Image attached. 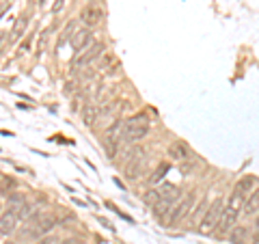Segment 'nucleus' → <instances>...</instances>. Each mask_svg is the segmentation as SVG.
Here are the masks:
<instances>
[{
	"instance_id": "nucleus-1",
	"label": "nucleus",
	"mask_w": 259,
	"mask_h": 244,
	"mask_svg": "<svg viewBox=\"0 0 259 244\" xmlns=\"http://www.w3.org/2000/svg\"><path fill=\"white\" fill-rule=\"evenodd\" d=\"M242 206H244V197L233 192L229 203L223 208V216H221V223H218V235H227L233 229V225H236L238 216L242 212Z\"/></svg>"
},
{
	"instance_id": "nucleus-2",
	"label": "nucleus",
	"mask_w": 259,
	"mask_h": 244,
	"mask_svg": "<svg viewBox=\"0 0 259 244\" xmlns=\"http://www.w3.org/2000/svg\"><path fill=\"white\" fill-rule=\"evenodd\" d=\"M149 134V119L147 115H136L130 121H125V132H123V141L125 143H139L145 136Z\"/></svg>"
},
{
	"instance_id": "nucleus-3",
	"label": "nucleus",
	"mask_w": 259,
	"mask_h": 244,
	"mask_svg": "<svg viewBox=\"0 0 259 244\" xmlns=\"http://www.w3.org/2000/svg\"><path fill=\"white\" fill-rule=\"evenodd\" d=\"M223 208H225L223 199H216V201L209 203L207 210L203 212V216H201V223H199V231L201 233H212L214 227H218L221 216H223Z\"/></svg>"
},
{
	"instance_id": "nucleus-4",
	"label": "nucleus",
	"mask_w": 259,
	"mask_h": 244,
	"mask_svg": "<svg viewBox=\"0 0 259 244\" xmlns=\"http://www.w3.org/2000/svg\"><path fill=\"white\" fill-rule=\"evenodd\" d=\"M192 208H194V192L190 190V192H186L184 197L171 208V212H168V216H166V223H168V225L182 223L184 218L190 214V210H192Z\"/></svg>"
},
{
	"instance_id": "nucleus-5",
	"label": "nucleus",
	"mask_w": 259,
	"mask_h": 244,
	"mask_svg": "<svg viewBox=\"0 0 259 244\" xmlns=\"http://www.w3.org/2000/svg\"><path fill=\"white\" fill-rule=\"evenodd\" d=\"M104 54V44L102 42H95L89 48H84L82 52H78V56L71 59V67H87V65L95 63L100 56Z\"/></svg>"
},
{
	"instance_id": "nucleus-6",
	"label": "nucleus",
	"mask_w": 259,
	"mask_h": 244,
	"mask_svg": "<svg viewBox=\"0 0 259 244\" xmlns=\"http://www.w3.org/2000/svg\"><path fill=\"white\" fill-rule=\"evenodd\" d=\"M80 20H82V24L87 28H93L104 20V9L100 5H87L82 9V13H80Z\"/></svg>"
},
{
	"instance_id": "nucleus-7",
	"label": "nucleus",
	"mask_w": 259,
	"mask_h": 244,
	"mask_svg": "<svg viewBox=\"0 0 259 244\" xmlns=\"http://www.w3.org/2000/svg\"><path fill=\"white\" fill-rule=\"evenodd\" d=\"M18 223H20L18 212H15L13 208H7L5 212L0 214V233H3V235L15 233V229H18Z\"/></svg>"
},
{
	"instance_id": "nucleus-8",
	"label": "nucleus",
	"mask_w": 259,
	"mask_h": 244,
	"mask_svg": "<svg viewBox=\"0 0 259 244\" xmlns=\"http://www.w3.org/2000/svg\"><path fill=\"white\" fill-rule=\"evenodd\" d=\"M93 44V32L91 28H80L74 32V37H71V46H74L76 52H82L84 48H89Z\"/></svg>"
},
{
	"instance_id": "nucleus-9",
	"label": "nucleus",
	"mask_w": 259,
	"mask_h": 244,
	"mask_svg": "<svg viewBox=\"0 0 259 244\" xmlns=\"http://www.w3.org/2000/svg\"><path fill=\"white\" fill-rule=\"evenodd\" d=\"M28 24H30V13H28V11L20 13L18 20H15V24H13L11 35H9L11 42H20V39L24 37V32H26V28H28Z\"/></svg>"
},
{
	"instance_id": "nucleus-10",
	"label": "nucleus",
	"mask_w": 259,
	"mask_h": 244,
	"mask_svg": "<svg viewBox=\"0 0 259 244\" xmlns=\"http://www.w3.org/2000/svg\"><path fill=\"white\" fill-rule=\"evenodd\" d=\"M180 199H182V190L177 188V186H173V184H164V186L160 188V199H158V201L168 203V206L173 208Z\"/></svg>"
},
{
	"instance_id": "nucleus-11",
	"label": "nucleus",
	"mask_w": 259,
	"mask_h": 244,
	"mask_svg": "<svg viewBox=\"0 0 259 244\" xmlns=\"http://www.w3.org/2000/svg\"><path fill=\"white\" fill-rule=\"evenodd\" d=\"M168 158L188 162V160H190V149H188V145H184L182 141L171 143V145H168Z\"/></svg>"
},
{
	"instance_id": "nucleus-12",
	"label": "nucleus",
	"mask_w": 259,
	"mask_h": 244,
	"mask_svg": "<svg viewBox=\"0 0 259 244\" xmlns=\"http://www.w3.org/2000/svg\"><path fill=\"white\" fill-rule=\"evenodd\" d=\"M229 240L233 244H248L250 242V231L244 225H233V229L229 231Z\"/></svg>"
},
{
	"instance_id": "nucleus-13",
	"label": "nucleus",
	"mask_w": 259,
	"mask_h": 244,
	"mask_svg": "<svg viewBox=\"0 0 259 244\" xmlns=\"http://www.w3.org/2000/svg\"><path fill=\"white\" fill-rule=\"evenodd\" d=\"M82 121L87 128H93L97 124V119H100V106H95V104H84L82 106Z\"/></svg>"
},
{
	"instance_id": "nucleus-14",
	"label": "nucleus",
	"mask_w": 259,
	"mask_h": 244,
	"mask_svg": "<svg viewBox=\"0 0 259 244\" xmlns=\"http://www.w3.org/2000/svg\"><path fill=\"white\" fill-rule=\"evenodd\" d=\"M255 184H257V180H255L253 175H244V177H242V180H238V184H236V188H233V192L246 199V194L253 192Z\"/></svg>"
},
{
	"instance_id": "nucleus-15",
	"label": "nucleus",
	"mask_w": 259,
	"mask_h": 244,
	"mask_svg": "<svg viewBox=\"0 0 259 244\" xmlns=\"http://www.w3.org/2000/svg\"><path fill=\"white\" fill-rule=\"evenodd\" d=\"M242 212H244L246 216H253V214H257V212H259V188H255V190L250 192L248 197L244 199Z\"/></svg>"
},
{
	"instance_id": "nucleus-16",
	"label": "nucleus",
	"mask_w": 259,
	"mask_h": 244,
	"mask_svg": "<svg viewBox=\"0 0 259 244\" xmlns=\"http://www.w3.org/2000/svg\"><path fill=\"white\" fill-rule=\"evenodd\" d=\"M74 32H76V20H71V22L67 24V26L63 28L61 37H59V44H56V50H61V48H63L65 44H67L71 37H74Z\"/></svg>"
},
{
	"instance_id": "nucleus-17",
	"label": "nucleus",
	"mask_w": 259,
	"mask_h": 244,
	"mask_svg": "<svg viewBox=\"0 0 259 244\" xmlns=\"http://www.w3.org/2000/svg\"><path fill=\"white\" fill-rule=\"evenodd\" d=\"M158 199H160V190H156V188L145 190V194H143V201L147 203V206H151V208L158 203Z\"/></svg>"
},
{
	"instance_id": "nucleus-18",
	"label": "nucleus",
	"mask_w": 259,
	"mask_h": 244,
	"mask_svg": "<svg viewBox=\"0 0 259 244\" xmlns=\"http://www.w3.org/2000/svg\"><path fill=\"white\" fill-rule=\"evenodd\" d=\"M166 171H168V165H160V167L156 169V173H153V175L149 177V182H151V184H158V182L162 180V177L166 175Z\"/></svg>"
},
{
	"instance_id": "nucleus-19",
	"label": "nucleus",
	"mask_w": 259,
	"mask_h": 244,
	"mask_svg": "<svg viewBox=\"0 0 259 244\" xmlns=\"http://www.w3.org/2000/svg\"><path fill=\"white\" fill-rule=\"evenodd\" d=\"M7 42H9V32H0V52H3V48L7 46Z\"/></svg>"
},
{
	"instance_id": "nucleus-20",
	"label": "nucleus",
	"mask_w": 259,
	"mask_h": 244,
	"mask_svg": "<svg viewBox=\"0 0 259 244\" xmlns=\"http://www.w3.org/2000/svg\"><path fill=\"white\" fill-rule=\"evenodd\" d=\"M7 9H9V0H0V18L5 15Z\"/></svg>"
},
{
	"instance_id": "nucleus-21",
	"label": "nucleus",
	"mask_w": 259,
	"mask_h": 244,
	"mask_svg": "<svg viewBox=\"0 0 259 244\" xmlns=\"http://www.w3.org/2000/svg\"><path fill=\"white\" fill-rule=\"evenodd\" d=\"M37 244H56V238H52V235H48V238L37 240Z\"/></svg>"
},
{
	"instance_id": "nucleus-22",
	"label": "nucleus",
	"mask_w": 259,
	"mask_h": 244,
	"mask_svg": "<svg viewBox=\"0 0 259 244\" xmlns=\"http://www.w3.org/2000/svg\"><path fill=\"white\" fill-rule=\"evenodd\" d=\"M63 5H65V0H56L54 7H52V13H59V11L63 9Z\"/></svg>"
},
{
	"instance_id": "nucleus-23",
	"label": "nucleus",
	"mask_w": 259,
	"mask_h": 244,
	"mask_svg": "<svg viewBox=\"0 0 259 244\" xmlns=\"http://www.w3.org/2000/svg\"><path fill=\"white\" fill-rule=\"evenodd\" d=\"M61 244H84L82 240H78V238H67L65 242H61Z\"/></svg>"
},
{
	"instance_id": "nucleus-24",
	"label": "nucleus",
	"mask_w": 259,
	"mask_h": 244,
	"mask_svg": "<svg viewBox=\"0 0 259 244\" xmlns=\"http://www.w3.org/2000/svg\"><path fill=\"white\" fill-rule=\"evenodd\" d=\"M30 44H32V39L28 37V39H26V42H24V44L20 46V50H28V48H30Z\"/></svg>"
},
{
	"instance_id": "nucleus-25",
	"label": "nucleus",
	"mask_w": 259,
	"mask_h": 244,
	"mask_svg": "<svg viewBox=\"0 0 259 244\" xmlns=\"http://www.w3.org/2000/svg\"><path fill=\"white\" fill-rule=\"evenodd\" d=\"M30 3H32V5H35V7H41V5L46 3V0H30Z\"/></svg>"
},
{
	"instance_id": "nucleus-26",
	"label": "nucleus",
	"mask_w": 259,
	"mask_h": 244,
	"mask_svg": "<svg viewBox=\"0 0 259 244\" xmlns=\"http://www.w3.org/2000/svg\"><path fill=\"white\" fill-rule=\"evenodd\" d=\"M255 231L259 233V214H257V221H255Z\"/></svg>"
},
{
	"instance_id": "nucleus-27",
	"label": "nucleus",
	"mask_w": 259,
	"mask_h": 244,
	"mask_svg": "<svg viewBox=\"0 0 259 244\" xmlns=\"http://www.w3.org/2000/svg\"><path fill=\"white\" fill-rule=\"evenodd\" d=\"M7 244H15V242H7Z\"/></svg>"
}]
</instances>
